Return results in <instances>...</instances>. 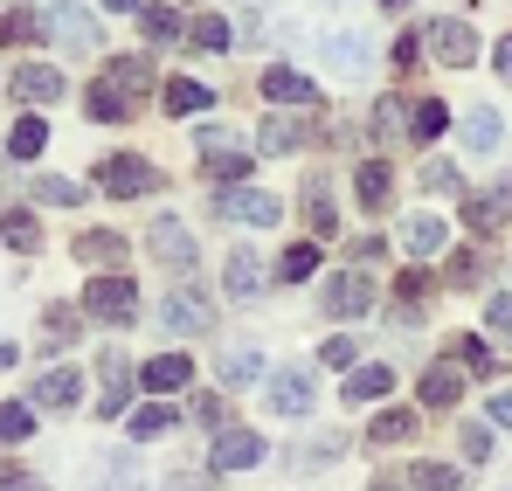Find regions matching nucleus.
Returning <instances> with one entry per match:
<instances>
[{
  "instance_id": "nucleus-1",
  "label": "nucleus",
  "mask_w": 512,
  "mask_h": 491,
  "mask_svg": "<svg viewBox=\"0 0 512 491\" xmlns=\"http://www.w3.org/2000/svg\"><path fill=\"white\" fill-rule=\"evenodd\" d=\"M49 42L70 49V56H97V49H104L97 14H90L84 0H56V7H49Z\"/></svg>"
},
{
  "instance_id": "nucleus-2",
  "label": "nucleus",
  "mask_w": 512,
  "mask_h": 491,
  "mask_svg": "<svg viewBox=\"0 0 512 491\" xmlns=\"http://www.w3.org/2000/svg\"><path fill=\"white\" fill-rule=\"evenodd\" d=\"M84 312L90 319H104V326H125L132 312H139V284L132 277H90V291H84Z\"/></svg>"
},
{
  "instance_id": "nucleus-3",
  "label": "nucleus",
  "mask_w": 512,
  "mask_h": 491,
  "mask_svg": "<svg viewBox=\"0 0 512 491\" xmlns=\"http://www.w3.org/2000/svg\"><path fill=\"white\" fill-rule=\"evenodd\" d=\"M215 208H222L229 222H243V229H270V222H284V201H277V194H256V187H222Z\"/></svg>"
},
{
  "instance_id": "nucleus-4",
  "label": "nucleus",
  "mask_w": 512,
  "mask_h": 491,
  "mask_svg": "<svg viewBox=\"0 0 512 491\" xmlns=\"http://www.w3.org/2000/svg\"><path fill=\"white\" fill-rule=\"evenodd\" d=\"M97 187H104V194H118V201H125V194H153V187H160V166L139 160V153H125V160H104Z\"/></svg>"
},
{
  "instance_id": "nucleus-5",
  "label": "nucleus",
  "mask_w": 512,
  "mask_h": 491,
  "mask_svg": "<svg viewBox=\"0 0 512 491\" xmlns=\"http://www.w3.org/2000/svg\"><path fill=\"white\" fill-rule=\"evenodd\" d=\"M423 42L436 49V63H450V70L478 63V35H471V21H429Z\"/></svg>"
},
{
  "instance_id": "nucleus-6",
  "label": "nucleus",
  "mask_w": 512,
  "mask_h": 491,
  "mask_svg": "<svg viewBox=\"0 0 512 491\" xmlns=\"http://www.w3.org/2000/svg\"><path fill=\"white\" fill-rule=\"evenodd\" d=\"M194 146H201V160H208V173H215V180H243V173H250V153H243L229 132H215V125H208Z\"/></svg>"
},
{
  "instance_id": "nucleus-7",
  "label": "nucleus",
  "mask_w": 512,
  "mask_h": 491,
  "mask_svg": "<svg viewBox=\"0 0 512 491\" xmlns=\"http://www.w3.org/2000/svg\"><path fill=\"white\" fill-rule=\"evenodd\" d=\"M160 319H167V332H208L215 326V305L201 291H173L167 305H160Z\"/></svg>"
},
{
  "instance_id": "nucleus-8",
  "label": "nucleus",
  "mask_w": 512,
  "mask_h": 491,
  "mask_svg": "<svg viewBox=\"0 0 512 491\" xmlns=\"http://www.w3.org/2000/svg\"><path fill=\"white\" fill-rule=\"evenodd\" d=\"M263 464V436L256 429H222L215 436V471H250Z\"/></svg>"
},
{
  "instance_id": "nucleus-9",
  "label": "nucleus",
  "mask_w": 512,
  "mask_h": 491,
  "mask_svg": "<svg viewBox=\"0 0 512 491\" xmlns=\"http://www.w3.org/2000/svg\"><path fill=\"white\" fill-rule=\"evenodd\" d=\"M7 90L21 97V104H49V97H63V70H49V63H21Z\"/></svg>"
},
{
  "instance_id": "nucleus-10",
  "label": "nucleus",
  "mask_w": 512,
  "mask_h": 491,
  "mask_svg": "<svg viewBox=\"0 0 512 491\" xmlns=\"http://www.w3.org/2000/svg\"><path fill=\"white\" fill-rule=\"evenodd\" d=\"M367 305H374V284H367V277H353V270H346V277L326 284V312H333V319H360Z\"/></svg>"
},
{
  "instance_id": "nucleus-11",
  "label": "nucleus",
  "mask_w": 512,
  "mask_h": 491,
  "mask_svg": "<svg viewBox=\"0 0 512 491\" xmlns=\"http://www.w3.org/2000/svg\"><path fill=\"white\" fill-rule=\"evenodd\" d=\"M263 97H270V104H305V111H312V104H319V83L277 63V70H263Z\"/></svg>"
},
{
  "instance_id": "nucleus-12",
  "label": "nucleus",
  "mask_w": 512,
  "mask_h": 491,
  "mask_svg": "<svg viewBox=\"0 0 512 491\" xmlns=\"http://www.w3.org/2000/svg\"><path fill=\"white\" fill-rule=\"evenodd\" d=\"M146 243H153V256H160V263H173V270H187V263H194V236H187L173 215H160V222H153V236H146Z\"/></svg>"
},
{
  "instance_id": "nucleus-13",
  "label": "nucleus",
  "mask_w": 512,
  "mask_h": 491,
  "mask_svg": "<svg viewBox=\"0 0 512 491\" xmlns=\"http://www.w3.org/2000/svg\"><path fill=\"white\" fill-rule=\"evenodd\" d=\"M139 381H146L153 395H173V388H187V381H194V360H187V353H160V360H146V367H139Z\"/></svg>"
},
{
  "instance_id": "nucleus-14",
  "label": "nucleus",
  "mask_w": 512,
  "mask_h": 491,
  "mask_svg": "<svg viewBox=\"0 0 512 491\" xmlns=\"http://www.w3.org/2000/svg\"><path fill=\"white\" fill-rule=\"evenodd\" d=\"M77 388H84V374H70V367H49V374L35 381V409H77Z\"/></svg>"
},
{
  "instance_id": "nucleus-15",
  "label": "nucleus",
  "mask_w": 512,
  "mask_h": 491,
  "mask_svg": "<svg viewBox=\"0 0 512 491\" xmlns=\"http://www.w3.org/2000/svg\"><path fill=\"white\" fill-rule=\"evenodd\" d=\"M270 409H277V415H312V381H305L298 367L277 374V381H270Z\"/></svg>"
},
{
  "instance_id": "nucleus-16",
  "label": "nucleus",
  "mask_w": 512,
  "mask_h": 491,
  "mask_svg": "<svg viewBox=\"0 0 512 491\" xmlns=\"http://www.w3.org/2000/svg\"><path fill=\"white\" fill-rule=\"evenodd\" d=\"M353 194H360V208H374V215H381V208H388V194H395L388 166H381V160H367L360 173H353Z\"/></svg>"
},
{
  "instance_id": "nucleus-17",
  "label": "nucleus",
  "mask_w": 512,
  "mask_h": 491,
  "mask_svg": "<svg viewBox=\"0 0 512 491\" xmlns=\"http://www.w3.org/2000/svg\"><path fill=\"white\" fill-rule=\"evenodd\" d=\"M457 395H464V374H457L450 360H436V367L423 374V402H429V409H450Z\"/></svg>"
},
{
  "instance_id": "nucleus-18",
  "label": "nucleus",
  "mask_w": 512,
  "mask_h": 491,
  "mask_svg": "<svg viewBox=\"0 0 512 491\" xmlns=\"http://www.w3.org/2000/svg\"><path fill=\"white\" fill-rule=\"evenodd\" d=\"M457 132H464V146H471V153H492V146L506 139V125H499V111H485V104H478V111H471V118H464Z\"/></svg>"
},
{
  "instance_id": "nucleus-19",
  "label": "nucleus",
  "mask_w": 512,
  "mask_h": 491,
  "mask_svg": "<svg viewBox=\"0 0 512 491\" xmlns=\"http://www.w3.org/2000/svg\"><path fill=\"white\" fill-rule=\"evenodd\" d=\"M256 146H263V153H291V146H305V118H263Z\"/></svg>"
},
{
  "instance_id": "nucleus-20",
  "label": "nucleus",
  "mask_w": 512,
  "mask_h": 491,
  "mask_svg": "<svg viewBox=\"0 0 512 491\" xmlns=\"http://www.w3.org/2000/svg\"><path fill=\"white\" fill-rule=\"evenodd\" d=\"M506 215H512V194H471V201H464V222H471V229H499Z\"/></svg>"
},
{
  "instance_id": "nucleus-21",
  "label": "nucleus",
  "mask_w": 512,
  "mask_h": 491,
  "mask_svg": "<svg viewBox=\"0 0 512 491\" xmlns=\"http://www.w3.org/2000/svg\"><path fill=\"white\" fill-rule=\"evenodd\" d=\"M326 56H333V70H340V77H367V42H360V35H333V42H326Z\"/></svg>"
},
{
  "instance_id": "nucleus-22",
  "label": "nucleus",
  "mask_w": 512,
  "mask_h": 491,
  "mask_svg": "<svg viewBox=\"0 0 512 491\" xmlns=\"http://www.w3.org/2000/svg\"><path fill=\"white\" fill-rule=\"evenodd\" d=\"M395 388V374L388 367H353V381H346V402H381Z\"/></svg>"
},
{
  "instance_id": "nucleus-23",
  "label": "nucleus",
  "mask_w": 512,
  "mask_h": 491,
  "mask_svg": "<svg viewBox=\"0 0 512 491\" xmlns=\"http://www.w3.org/2000/svg\"><path fill=\"white\" fill-rule=\"evenodd\" d=\"M160 97H167V111H180V118H187V111H208V104H215V97H208V83H194V77H173Z\"/></svg>"
},
{
  "instance_id": "nucleus-24",
  "label": "nucleus",
  "mask_w": 512,
  "mask_h": 491,
  "mask_svg": "<svg viewBox=\"0 0 512 491\" xmlns=\"http://www.w3.org/2000/svg\"><path fill=\"white\" fill-rule=\"evenodd\" d=\"M90 118H104V125H111V118H132V97H125L111 77L90 83Z\"/></svg>"
},
{
  "instance_id": "nucleus-25",
  "label": "nucleus",
  "mask_w": 512,
  "mask_h": 491,
  "mask_svg": "<svg viewBox=\"0 0 512 491\" xmlns=\"http://www.w3.org/2000/svg\"><path fill=\"white\" fill-rule=\"evenodd\" d=\"M42 146H49V125H42V118H21V125L7 132V153H14V160H35Z\"/></svg>"
},
{
  "instance_id": "nucleus-26",
  "label": "nucleus",
  "mask_w": 512,
  "mask_h": 491,
  "mask_svg": "<svg viewBox=\"0 0 512 491\" xmlns=\"http://www.w3.org/2000/svg\"><path fill=\"white\" fill-rule=\"evenodd\" d=\"M256 374H263V353H256V346H236V353L222 360V381H229V388H250Z\"/></svg>"
},
{
  "instance_id": "nucleus-27",
  "label": "nucleus",
  "mask_w": 512,
  "mask_h": 491,
  "mask_svg": "<svg viewBox=\"0 0 512 491\" xmlns=\"http://www.w3.org/2000/svg\"><path fill=\"white\" fill-rule=\"evenodd\" d=\"M256 284H263L256 256H250V249H236V256H229V298H256Z\"/></svg>"
},
{
  "instance_id": "nucleus-28",
  "label": "nucleus",
  "mask_w": 512,
  "mask_h": 491,
  "mask_svg": "<svg viewBox=\"0 0 512 491\" xmlns=\"http://www.w3.org/2000/svg\"><path fill=\"white\" fill-rule=\"evenodd\" d=\"M409 436H416V415L409 409H388L374 429H367V443H409Z\"/></svg>"
},
{
  "instance_id": "nucleus-29",
  "label": "nucleus",
  "mask_w": 512,
  "mask_h": 491,
  "mask_svg": "<svg viewBox=\"0 0 512 491\" xmlns=\"http://www.w3.org/2000/svg\"><path fill=\"white\" fill-rule=\"evenodd\" d=\"M443 243H450V229H443L436 215H416V222H409V249H416V256H436Z\"/></svg>"
},
{
  "instance_id": "nucleus-30",
  "label": "nucleus",
  "mask_w": 512,
  "mask_h": 491,
  "mask_svg": "<svg viewBox=\"0 0 512 491\" xmlns=\"http://www.w3.org/2000/svg\"><path fill=\"white\" fill-rule=\"evenodd\" d=\"M70 339H84V312L77 305H49V346H70Z\"/></svg>"
},
{
  "instance_id": "nucleus-31",
  "label": "nucleus",
  "mask_w": 512,
  "mask_h": 491,
  "mask_svg": "<svg viewBox=\"0 0 512 491\" xmlns=\"http://www.w3.org/2000/svg\"><path fill=\"white\" fill-rule=\"evenodd\" d=\"M443 125H450V111H443L436 97H423V104H409V132H416V139H436Z\"/></svg>"
},
{
  "instance_id": "nucleus-32",
  "label": "nucleus",
  "mask_w": 512,
  "mask_h": 491,
  "mask_svg": "<svg viewBox=\"0 0 512 491\" xmlns=\"http://www.w3.org/2000/svg\"><path fill=\"white\" fill-rule=\"evenodd\" d=\"M305 215H312V236H333V229H340V222H333V201H326V180L305 187Z\"/></svg>"
},
{
  "instance_id": "nucleus-33",
  "label": "nucleus",
  "mask_w": 512,
  "mask_h": 491,
  "mask_svg": "<svg viewBox=\"0 0 512 491\" xmlns=\"http://www.w3.org/2000/svg\"><path fill=\"white\" fill-rule=\"evenodd\" d=\"M312 270H319V243L284 249V263H277V277H284V284H298V277H312Z\"/></svg>"
},
{
  "instance_id": "nucleus-34",
  "label": "nucleus",
  "mask_w": 512,
  "mask_h": 491,
  "mask_svg": "<svg viewBox=\"0 0 512 491\" xmlns=\"http://www.w3.org/2000/svg\"><path fill=\"white\" fill-rule=\"evenodd\" d=\"M111 83H118V90H125V97H139V90H146V83H153V63H146V56H125V63H118V70H111Z\"/></svg>"
},
{
  "instance_id": "nucleus-35",
  "label": "nucleus",
  "mask_w": 512,
  "mask_h": 491,
  "mask_svg": "<svg viewBox=\"0 0 512 491\" xmlns=\"http://www.w3.org/2000/svg\"><path fill=\"white\" fill-rule=\"evenodd\" d=\"M187 35H194V49H229V35H236V28H229L222 14H201V21H194Z\"/></svg>"
},
{
  "instance_id": "nucleus-36",
  "label": "nucleus",
  "mask_w": 512,
  "mask_h": 491,
  "mask_svg": "<svg viewBox=\"0 0 512 491\" xmlns=\"http://www.w3.org/2000/svg\"><path fill=\"white\" fill-rule=\"evenodd\" d=\"M77 256H84V263H111V256H125V243L104 236V229H90V236H77Z\"/></svg>"
},
{
  "instance_id": "nucleus-37",
  "label": "nucleus",
  "mask_w": 512,
  "mask_h": 491,
  "mask_svg": "<svg viewBox=\"0 0 512 491\" xmlns=\"http://www.w3.org/2000/svg\"><path fill=\"white\" fill-rule=\"evenodd\" d=\"M409 485H416V491H457V471H450V464H416Z\"/></svg>"
},
{
  "instance_id": "nucleus-38",
  "label": "nucleus",
  "mask_w": 512,
  "mask_h": 491,
  "mask_svg": "<svg viewBox=\"0 0 512 491\" xmlns=\"http://www.w3.org/2000/svg\"><path fill=\"white\" fill-rule=\"evenodd\" d=\"M28 429H35V415L21 409V402H0V443H21Z\"/></svg>"
},
{
  "instance_id": "nucleus-39",
  "label": "nucleus",
  "mask_w": 512,
  "mask_h": 491,
  "mask_svg": "<svg viewBox=\"0 0 512 491\" xmlns=\"http://www.w3.org/2000/svg\"><path fill=\"white\" fill-rule=\"evenodd\" d=\"M167 429H173V409H160V402L132 415V436H139V443H146V436H167Z\"/></svg>"
},
{
  "instance_id": "nucleus-40",
  "label": "nucleus",
  "mask_w": 512,
  "mask_h": 491,
  "mask_svg": "<svg viewBox=\"0 0 512 491\" xmlns=\"http://www.w3.org/2000/svg\"><path fill=\"white\" fill-rule=\"evenodd\" d=\"M35 194H42V201H63V208H77V201H84V187H77V180H56V173H49V180H35Z\"/></svg>"
},
{
  "instance_id": "nucleus-41",
  "label": "nucleus",
  "mask_w": 512,
  "mask_h": 491,
  "mask_svg": "<svg viewBox=\"0 0 512 491\" xmlns=\"http://www.w3.org/2000/svg\"><path fill=\"white\" fill-rule=\"evenodd\" d=\"M146 35H153V42H173V35H180V14H173V7H146Z\"/></svg>"
},
{
  "instance_id": "nucleus-42",
  "label": "nucleus",
  "mask_w": 512,
  "mask_h": 491,
  "mask_svg": "<svg viewBox=\"0 0 512 491\" xmlns=\"http://www.w3.org/2000/svg\"><path fill=\"white\" fill-rule=\"evenodd\" d=\"M423 187H429V194H457V166H450V160H429L423 166Z\"/></svg>"
},
{
  "instance_id": "nucleus-43",
  "label": "nucleus",
  "mask_w": 512,
  "mask_h": 491,
  "mask_svg": "<svg viewBox=\"0 0 512 491\" xmlns=\"http://www.w3.org/2000/svg\"><path fill=\"white\" fill-rule=\"evenodd\" d=\"M457 443H464V457H471V464H485V457H492V429H485V422H471Z\"/></svg>"
},
{
  "instance_id": "nucleus-44",
  "label": "nucleus",
  "mask_w": 512,
  "mask_h": 491,
  "mask_svg": "<svg viewBox=\"0 0 512 491\" xmlns=\"http://www.w3.org/2000/svg\"><path fill=\"white\" fill-rule=\"evenodd\" d=\"M0 236H7V243H14V249H42V229H35L28 215H14V222H7Z\"/></svg>"
},
{
  "instance_id": "nucleus-45",
  "label": "nucleus",
  "mask_w": 512,
  "mask_h": 491,
  "mask_svg": "<svg viewBox=\"0 0 512 491\" xmlns=\"http://www.w3.org/2000/svg\"><path fill=\"white\" fill-rule=\"evenodd\" d=\"M125 409H132V374H125V381H111V395L97 402V415H111V422H118Z\"/></svg>"
},
{
  "instance_id": "nucleus-46",
  "label": "nucleus",
  "mask_w": 512,
  "mask_h": 491,
  "mask_svg": "<svg viewBox=\"0 0 512 491\" xmlns=\"http://www.w3.org/2000/svg\"><path fill=\"white\" fill-rule=\"evenodd\" d=\"M319 360H326V367H353V339H346V332H333V339L319 346Z\"/></svg>"
},
{
  "instance_id": "nucleus-47",
  "label": "nucleus",
  "mask_w": 512,
  "mask_h": 491,
  "mask_svg": "<svg viewBox=\"0 0 512 491\" xmlns=\"http://www.w3.org/2000/svg\"><path fill=\"white\" fill-rule=\"evenodd\" d=\"M450 284H478V256H471V249L450 256Z\"/></svg>"
},
{
  "instance_id": "nucleus-48",
  "label": "nucleus",
  "mask_w": 512,
  "mask_h": 491,
  "mask_svg": "<svg viewBox=\"0 0 512 491\" xmlns=\"http://www.w3.org/2000/svg\"><path fill=\"white\" fill-rule=\"evenodd\" d=\"M28 35H35L28 14H0V42H28Z\"/></svg>"
},
{
  "instance_id": "nucleus-49",
  "label": "nucleus",
  "mask_w": 512,
  "mask_h": 491,
  "mask_svg": "<svg viewBox=\"0 0 512 491\" xmlns=\"http://www.w3.org/2000/svg\"><path fill=\"white\" fill-rule=\"evenodd\" d=\"M485 319H492V332H506V346H512V298H492Z\"/></svg>"
},
{
  "instance_id": "nucleus-50",
  "label": "nucleus",
  "mask_w": 512,
  "mask_h": 491,
  "mask_svg": "<svg viewBox=\"0 0 512 491\" xmlns=\"http://www.w3.org/2000/svg\"><path fill=\"white\" fill-rule=\"evenodd\" d=\"M464 367H478V374H492L499 360H492V346H478V339H464Z\"/></svg>"
},
{
  "instance_id": "nucleus-51",
  "label": "nucleus",
  "mask_w": 512,
  "mask_h": 491,
  "mask_svg": "<svg viewBox=\"0 0 512 491\" xmlns=\"http://www.w3.org/2000/svg\"><path fill=\"white\" fill-rule=\"evenodd\" d=\"M416 49H423V35H402V42H395V70H409V63H416Z\"/></svg>"
},
{
  "instance_id": "nucleus-52",
  "label": "nucleus",
  "mask_w": 512,
  "mask_h": 491,
  "mask_svg": "<svg viewBox=\"0 0 512 491\" xmlns=\"http://www.w3.org/2000/svg\"><path fill=\"white\" fill-rule=\"evenodd\" d=\"M492 422H499V429H512V395H506V388L492 395Z\"/></svg>"
},
{
  "instance_id": "nucleus-53",
  "label": "nucleus",
  "mask_w": 512,
  "mask_h": 491,
  "mask_svg": "<svg viewBox=\"0 0 512 491\" xmlns=\"http://www.w3.org/2000/svg\"><path fill=\"white\" fill-rule=\"evenodd\" d=\"M492 63H499V77L512 83V35H506V42H499V49H492Z\"/></svg>"
},
{
  "instance_id": "nucleus-54",
  "label": "nucleus",
  "mask_w": 512,
  "mask_h": 491,
  "mask_svg": "<svg viewBox=\"0 0 512 491\" xmlns=\"http://www.w3.org/2000/svg\"><path fill=\"white\" fill-rule=\"evenodd\" d=\"M104 7H111V14H132V7H139V0H104Z\"/></svg>"
},
{
  "instance_id": "nucleus-55",
  "label": "nucleus",
  "mask_w": 512,
  "mask_h": 491,
  "mask_svg": "<svg viewBox=\"0 0 512 491\" xmlns=\"http://www.w3.org/2000/svg\"><path fill=\"white\" fill-rule=\"evenodd\" d=\"M7 367H14V346H0V374H7Z\"/></svg>"
},
{
  "instance_id": "nucleus-56",
  "label": "nucleus",
  "mask_w": 512,
  "mask_h": 491,
  "mask_svg": "<svg viewBox=\"0 0 512 491\" xmlns=\"http://www.w3.org/2000/svg\"><path fill=\"white\" fill-rule=\"evenodd\" d=\"M381 7H388V14H395V7H409V0H381Z\"/></svg>"
}]
</instances>
